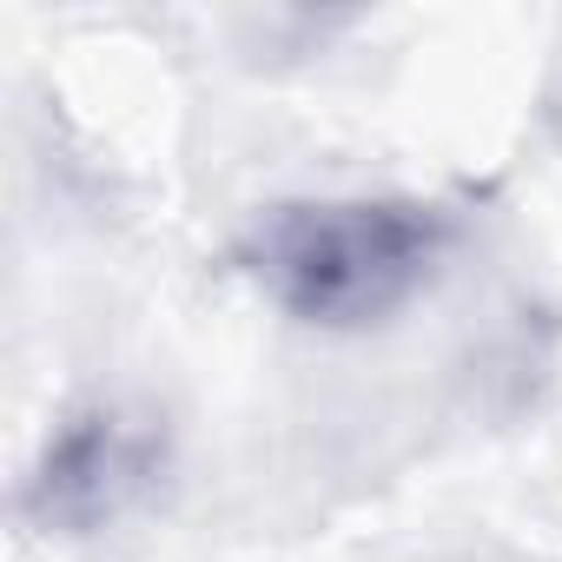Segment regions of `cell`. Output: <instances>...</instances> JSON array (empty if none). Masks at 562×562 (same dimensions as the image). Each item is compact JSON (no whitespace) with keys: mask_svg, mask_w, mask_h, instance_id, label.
<instances>
[{"mask_svg":"<svg viewBox=\"0 0 562 562\" xmlns=\"http://www.w3.org/2000/svg\"><path fill=\"white\" fill-rule=\"evenodd\" d=\"M457 238V212L430 192H292L245 218L232 238V271L271 318L318 338H371L443 285Z\"/></svg>","mask_w":562,"mask_h":562,"instance_id":"obj_1","label":"cell"},{"mask_svg":"<svg viewBox=\"0 0 562 562\" xmlns=\"http://www.w3.org/2000/svg\"><path fill=\"white\" fill-rule=\"evenodd\" d=\"M179 470L172 424L133 391H87L60 404L21 463L14 516L41 542H106L139 529Z\"/></svg>","mask_w":562,"mask_h":562,"instance_id":"obj_2","label":"cell"},{"mask_svg":"<svg viewBox=\"0 0 562 562\" xmlns=\"http://www.w3.org/2000/svg\"><path fill=\"white\" fill-rule=\"evenodd\" d=\"M549 120L562 126V74H555V87H549Z\"/></svg>","mask_w":562,"mask_h":562,"instance_id":"obj_3","label":"cell"}]
</instances>
